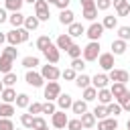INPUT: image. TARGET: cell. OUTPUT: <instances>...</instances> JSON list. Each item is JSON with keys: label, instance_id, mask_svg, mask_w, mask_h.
I'll use <instances>...</instances> for the list:
<instances>
[{"label": "cell", "instance_id": "obj_1", "mask_svg": "<svg viewBox=\"0 0 130 130\" xmlns=\"http://www.w3.org/2000/svg\"><path fill=\"white\" fill-rule=\"evenodd\" d=\"M16 55H18V51H16V47H12V45H8V47L2 51V55H0V71H2L4 75L10 73L12 61L16 59Z\"/></svg>", "mask_w": 130, "mask_h": 130}, {"label": "cell", "instance_id": "obj_2", "mask_svg": "<svg viewBox=\"0 0 130 130\" xmlns=\"http://www.w3.org/2000/svg\"><path fill=\"white\" fill-rule=\"evenodd\" d=\"M6 41L12 45V47H16V45H20V43H26L28 41V30L26 28H14V30H10L8 35H6Z\"/></svg>", "mask_w": 130, "mask_h": 130}, {"label": "cell", "instance_id": "obj_3", "mask_svg": "<svg viewBox=\"0 0 130 130\" xmlns=\"http://www.w3.org/2000/svg\"><path fill=\"white\" fill-rule=\"evenodd\" d=\"M100 55H102L100 53V41H91L83 47V59L85 61H95Z\"/></svg>", "mask_w": 130, "mask_h": 130}, {"label": "cell", "instance_id": "obj_4", "mask_svg": "<svg viewBox=\"0 0 130 130\" xmlns=\"http://www.w3.org/2000/svg\"><path fill=\"white\" fill-rule=\"evenodd\" d=\"M35 16L39 18V20H49V4H47V0H37L35 2Z\"/></svg>", "mask_w": 130, "mask_h": 130}, {"label": "cell", "instance_id": "obj_5", "mask_svg": "<svg viewBox=\"0 0 130 130\" xmlns=\"http://www.w3.org/2000/svg\"><path fill=\"white\" fill-rule=\"evenodd\" d=\"M41 75L47 79V81H57L59 77H61V71L57 69V65H43V69H41Z\"/></svg>", "mask_w": 130, "mask_h": 130}, {"label": "cell", "instance_id": "obj_6", "mask_svg": "<svg viewBox=\"0 0 130 130\" xmlns=\"http://www.w3.org/2000/svg\"><path fill=\"white\" fill-rule=\"evenodd\" d=\"M61 95V85L57 83V81H49L47 85H45V98H47V102H53V100H57Z\"/></svg>", "mask_w": 130, "mask_h": 130}, {"label": "cell", "instance_id": "obj_7", "mask_svg": "<svg viewBox=\"0 0 130 130\" xmlns=\"http://www.w3.org/2000/svg\"><path fill=\"white\" fill-rule=\"evenodd\" d=\"M104 30H106V28H104L102 22H91V26L85 30V35H87L91 41H100V37L104 35Z\"/></svg>", "mask_w": 130, "mask_h": 130}, {"label": "cell", "instance_id": "obj_8", "mask_svg": "<svg viewBox=\"0 0 130 130\" xmlns=\"http://www.w3.org/2000/svg\"><path fill=\"white\" fill-rule=\"evenodd\" d=\"M67 122H69V118H67V114H65L63 110L55 112V114H53V118H51V124H53L55 128H59V130H63V128L67 126Z\"/></svg>", "mask_w": 130, "mask_h": 130}, {"label": "cell", "instance_id": "obj_9", "mask_svg": "<svg viewBox=\"0 0 130 130\" xmlns=\"http://www.w3.org/2000/svg\"><path fill=\"white\" fill-rule=\"evenodd\" d=\"M43 55H45V59H47L51 65H55V63L59 61V57H61V55H59V49H57V45H53V43H51V45H49V47L43 51Z\"/></svg>", "mask_w": 130, "mask_h": 130}, {"label": "cell", "instance_id": "obj_10", "mask_svg": "<svg viewBox=\"0 0 130 130\" xmlns=\"http://www.w3.org/2000/svg\"><path fill=\"white\" fill-rule=\"evenodd\" d=\"M98 63H100V67L104 71H112L114 69V55L112 53H102L98 57Z\"/></svg>", "mask_w": 130, "mask_h": 130}, {"label": "cell", "instance_id": "obj_11", "mask_svg": "<svg viewBox=\"0 0 130 130\" xmlns=\"http://www.w3.org/2000/svg\"><path fill=\"white\" fill-rule=\"evenodd\" d=\"M108 77H110V81H114V83H126V81L130 79L128 71H124V69H112Z\"/></svg>", "mask_w": 130, "mask_h": 130}, {"label": "cell", "instance_id": "obj_12", "mask_svg": "<svg viewBox=\"0 0 130 130\" xmlns=\"http://www.w3.org/2000/svg\"><path fill=\"white\" fill-rule=\"evenodd\" d=\"M24 79H26V83H28V85H32V87H41V85H43V81H45V77H43L41 73L30 71V69L26 71V77H24Z\"/></svg>", "mask_w": 130, "mask_h": 130}, {"label": "cell", "instance_id": "obj_13", "mask_svg": "<svg viewBox=\"0 0 130 130\" xmlns=\"http://www.w3.org/2000/svg\"><path fill=\"white\" fill-rule=\"evenodd\" d=\"M108 83H110V77H108L106 73H95V75L91 77V85H93L95 89H106Z\"/></svg>", "mask_w": 130, "mask_h": 130}, {"label": "cell", "instance_id": "obj_14", "mask_svg": "<svg viewBox=\"0 0 130 130\" xmlns=\"http://www.w3.org/2000/svg\"><path fill=\"white\" fill-rule=\"evenodd\" d=\"M79 120H81V124H83V128L85 130H91L93 126H95V116H93V112H85V114H81L79 116Z\"/></svg>", "mask_w": 130, "mask_h": 130}, {"label": "cell", "instance_id": "obj_15", "mask_svg": "<svg viewBox=\"0 0 130 130\" xmlns=\"http://www.w3.org/2000/svg\"><path fill=\"white\" fill-rule=\"evenodd\" d=\"M98 130H118V120L116 118H104L98 122Z\"/></svg>", "mask_w": 130, "mask_h": 130}, {"label": "cell", "instance_id": "obj_16", "mask_svg": "<svg viewBox=\"0 0 130 130\" xmlns=\"http://www.w3.org/2000/svg\"><path fill=\"white\" fill-rule=\"evenodd\" d=\"M98 102L102 104V106H108V104H112L114 102V95H112V91L106 87V89H98Z\"/></svg>", "mask_w": 130, "mask_h": 130}, {"label": "cell", "instance_id": "obj_17", "mask_svg": "<svg viewBox=\"0 0 130 130\" xmlns=\"http://www.w3.org/2000/svg\"><path fill=\"white\" fill-rule=\"evenodd\" d=\"M126 49H128L126 41H122V39L112 41V55H124V53H126Z\"/></svg>", "mask_w": 130, "mask_h": 130}, {"label": "cell", "instance_id": "obj_18", "mask_svg": "<svg viewBox=\"0 0 130 130\" xmlns=\"http://www.w3.org/2000/svg\"><path fill=\"white\" fill-rule=\"evenodd\" d=\"M73 45V39L69 35H59L57 37V49H63V51H69V47Z\"/></svg>", "mask_w": 130, "mask_h": 130}, {"label": "cell", "instance_id": "obj_19", "mask_svg": "<svg viewBox=\"0 0 130 130\" xmlns=\"http://www.w3.org/2000/svg\"><path fill=\"white\" fill-rule=\"evenodd\" d=\"M24 14H20V12H12L10 16H8V20H10V24L14 26V28H20V26H24Z\"/></svg>", "mask_w": 130, "mask_h": 130}, {"label": "cell", "instance_id": "obj_20", "mask_svg": "<svg viewBox=\"0 0 130 130\" xmlns=\"http://www.w3.org/2000/svg\"><path fill=\"white\" fill-rule=\"evenodd\" d=\"M71 39L73 37H81V35H85V26L81 24V22H73V24H69V32H67Z\"/></svg>", "mask_w": 130, "mask_h": 130}, {"label": "cell", "instance_id": "obj_21", "mask_svg": "<svg viewBox=\"0 0 130 130\" xmlns=\"http://www.w3.org/2000/svg\"><path fill=\"white\" fill-rule=\"evenodd\" d=\"M57 106H59L63 112H65L67 108H71V106H73V100H71V95H69V93H61V95L57 98Z\"/></svg>", "mask_w": 130, "mask_h": 130}, {"label": "cell", "instance_id": "obj_22", "mask_svg": "<svg viewBox=\"0 0 130 130\" xmlns=\"http://www.w3.org/2000/svg\"><path fill=\"white\" fill-rule=\"evenodd\" d=\"M73 16H75V14H73V10H69V8H67V10H61V14H59V22L69 26V24H73V22H75V20H73Z\"/></svg>", "mask_w": 130, "mask_h": 130}, {"label": "cell", "instance_id": "obj_23", "mask_svg": "<svg viewBox=\"0 0 130 130\" xmlns=\"http://www.w3.org/2000/svg\"><path fill=\"white\" fill-rule=\"evenodd\" d=\"M75 85H77L79 89H85V87H89V85H91V77H89V75H85V73H79V75L75 77Z\"/></svg>", "mask_w": 130, "mask_h": 130}, {"label": "cell", "instance_id": "obj_24", "mask_svg": "<svg viewBox=\"0 0 130 130\" xmlns=\"http://www.w3.org/2000/svg\"><path fill=\"white\" fill-rule=\"evenodd\" d=\"M110 91H112V95H114V100H120L128 89H126V83H114L112 87H110Z\"/></svg>", "mask_w": 130, "mask_h": 130}, {"label": "cell", "instance_id": "obj_25", "mask_svg": "<svg viewBox=\"0 0 130 130\" xmlns=\"http://www.w3.org/2000/svg\"><path fill=\"white\" fill-rule=\"evenodd\" d=\"M2 95V100H4V104H12V102H16V91L12 89V87H4V91L0 93Z\"/></svg>", "mask_w": 130, "mask_h": 130}, {"label": "cell", "instance_id": "obj_26", "mask_svg": "<svg viewBox=\"0 0 130 130\" xmlns=\"http://www.w3.org/2000/svg\"><path fill=\"white\" fill-rule=\"evenodd\" d=\"M71 110H73V114H85L87 112V102L85 100H77V102H73V106H71Z\"/></svg>", "mask_w": 130, "mask_h": 130}, {"label": "cell", "instance_id": "obj_27", "mask_svg": "<svg viewBox=\"0 0 130 130\" xmlns=\"http://www.w3.org/2000/svg\"><path fill=\"white\" fill-rule=\"evenodd\" d=\"M22 4H24V0H6V2H4L6 10H12V12H20Z\"/></svg>", "mask_w": 130, "mask_h": 130}, {"label": "cell", "instance_id": "obj_28", "mask_svg": "<svg viewBox=\"0 0 130 130\" xmlns=\"http://www.w3.org/2000/svg\"><path fill=\"white\" fill-rule=\"evenodd\" d=\"M106 110H108V116H110V118H116L118 114H122V106H120L118 102H116V104H114V102H112V104H108V106H106Z\"/></svg>", "mask_w": 130, "mask_h": 130}, {"label": "cell", "instance_id": "obj_29", "mask_svg": "<svg viewBox=\"0 0 130 130\" xmlns=\"http://www.w3.org/2000/svg\"><path fill=\"white\" fill-rule=\"evenodd\" d=\"M14 114V106L12 104H0V118H10Z\"/></svg>", "mask_w": 130, "mask_h": 130}, {"label": "cell", "instance_id": "obj_30", "mask_svg": "<svg viewBox=\"0 0 130 130\" xmlns=\"http://www.w3.org/2000/svg\"><path fill=\"white\" fill-rule=\"evenodd\" d=\"M39 22H41V20H39L37 16H26V18H24V28H26V30H35V28L39 26Z\"/></svg>", "mask_w": 130, "mask_h": 130}, {"label": "cell", "instance_id": "obj_31", "mask_svg": "<svg viewBox=\"0 0 130 130\" xmlns=\"http://www.w3.org/2000/svg\"><path fill=\"white\" fill-rule=\"evenodd\" d=\"M95 98H98V89H95L93 85H89V87L83 89V100H85V102H91V100H95Z\"/></svg>", "mask_w": 130, "mask_h": 130}, {"label": "cell", "instance_id": "obj_32", "mask_svg": "<svg viewBox=\"0 0 130 130\" xmlns=\"http://www.w3.org/2000/svg\"><path fill=\"white\" fill-rule=\"evenodd\" d=\"M102 24H104V28H110V30H112V28L118 26V18L112 16V14H110V16H104V22H102Z\"/></svg>", "mask_w": 130, "mask_h": 130}, {"label": "cell", "instance_id": "obj_33", "mask_svg": "<svg viewBox=\"0 0 130 130\" xmlns=\"http://www.w3.org/2000/svg\"><path fill=\"white\" fill-rule=\"evenodd\" d=\"M81 53H83V49H81L79 45H75V43H73V45L69 47V51H67V55H69L71 59H79V57H81Z\"/></svg>", "mask_w": 130, "mask_h": 130}, {"label": "cell", "instance_id": "obj_34", "mask_svg": "<svg viewBox=\"0 0 130 130\" xmlns=\"http://www.w3.org/2000/svg\"><path fill=\"white\" fill-rule=\"evenodd\" d=\"M22 65H24L26 69H35V67L39 65V57H32V55H28V57H24V59H22Z\"/></svg>", "mask_w": 130, "mask_h": 130}, {"label": "cell", "instance_id": "obj_35", "mask_svg": "<svg viewBox=\"0 0 130 130\" xmlns=\"http://www.w3.org/2000/svg\"><path fill=\"white\" fill-rule=\"evenodd\" d=\"M30 106V100L26 93H18L16 95V108H28Z\"/></svg>", "mask_w": 130, "mask_h": 130}, {"label": "cell", "instance_id": "obj_36", "mask_svg": "<svg viewBox=\"0 0 130 130\" xmlns=\"http://www.w3.org/2000/svg\"><path fill=\"white\" fill-rule=\"evenodd\" d=\"M95 16H98V8L95 6H89V8H83V18H87V20H95Z\"/></svg>", "mask_w": 130, "mask_h": 130}, {"label": "cell", "instance_id": "obj_37", "mask_svg": "<svg viewBox=\"0 0 130 130\" xmlns=\"http://www.w3.org/2000/svg\"><path fill=\"white\" fill-rule=\"evenodd\" d=\"M93 116L98 118V120H104V118H108V110H106V106H95L93 108Z\"/></svg>", "mask_w": 130, "mask_h": 130}, {"label": "cell", "instance_id": "obj_38", "mask_svg": "<svg viewBox=\"0 0 130 130\" xmlns=\"http://www.w3.org/2000/svg\"><path fill=\"white\" fill-rule=\"evenodd\" d=\"M49 45H51V39H49L47 35H43V37H39V39H37V49L45 51V49H47Z\"/></svg>", "mask_w": 130, "mask_h": 130}, {"label": "cell", "instance_id": "obj_39", "mask_svg": "<svg viewBox=\"0 0 130 130\" xmlns=\"http://www.w3.org/2000/svg\"><path fill=\"white\" fill-rule=\"evenodd\" d=\"M2 83H4L6 87H12V85L16 83V73H12V71H10V73H6V75L2 77Z\"/></svg>", "mask_w": 130, "mask_h": 130}, {"label": "cell", "instance_id": "obj_40", "mask_svg": "<svg viewBox=\"0 0 130 130\" xmlns=\"http://www.w3.org/2000/svg\"><path fill=\"white\" fill-rule=\"evenodd\" d=\"M32 122H35V116L32 114H22L20 116V124L24 128H32Z\"/></svg>", "mask_w": 130, "mask_h": 130}, {"label": "cell", "instance_id": "obj_41", "mask_svg": "<svg viewBox=\"0 0 130 130\" xmlns=\"http://www.w3.org/2000/svg\"><path fill=\"white\" fill-rule=\"evenodd\" d=\"M118 104L122 106V110H126V112H130V91H126L120 100H118Z\"/></svg>", "mask_w": 130, "mask_h": 130}, {"label": "cell", "instance_id": "obj_42", "mask_svg": "<svg viewBox=\"0 0 130 130\" xmlns=\"http://www.w3.org/2000/svg\"><path fill=\"white\" fill-rule=\"evenodd\" d=\"M118 39L130 41V26H118Z\"/></svg>", "mask_w": 130, "mask_h": 130}, {"label": "cell", "instance_id": "obj_43", "mask_svg": "<svg viewBox=\"0 0 130 130\" xmlns=\"http://www.w3.org/2000/svg\"><path fill=\"white\" fill-rule=\"evenodd\" d=\"M61 77H65L67 81H75V77H77V71H75L73 67H69V69H65V71L61 73Z\"/></svg>", "mask_w": 130, "mask_h": 130}, {"label": "cell", "instance_id": "obj_44", "mask_svg": "<svg viewBox=\"0 0 130 130\" xmlns=\"http://www.w3.org/2000/svg\"><path fill=\"white\" fill-rule=\"evenodd\" d=\"M43 128H47V122H45V118H41V116H35L32 130H43Z\"/></svg>", "mask_w": 130, "mask_h": 130}, {"label": "cell", "instance_id": "obj_45", "mask_svg": "<svg viewBox=\"0 0 130 130\" xmlns=\"http://www.w3.org/2000/svg\"><path fill=\"white\" fill-rule=\"evenodd\" d=\"M67 130H83V124H81V120H79V118H75V120H69V122H67Z\"/></svg>", "mask_w": 130, "mask_h": 130}, {"label": "cell", "instance_id": "obj_46", "mask_svg": "<svg viewBox=\"0 0 130 130\" xmlns=\"http://www.w3.org/2000/svg\"><path fill=\"white\" fill-rule=\"evenodd\" d=\"M71 67H73L75 71H81V73H83V69H85V59H73V61H71Z\"/></svg>", "mask_w": 130, "mask_h": 130}, {"label": "cell", "instance_id": "obj_47", "mask_svg": "<svg viewBox=\"0 0 130 130\" xmlns=\"http://www.w3.org/2000/svg\"><path fill=\"white\" fill-rule=\"evenodd\" d=\"M28 114H43V104H39V102H32L30 106H28Z\"/></svg>", "mask_w": 130, "mask_h": 130}, {"label": "cell", "instance_id": "obj_48", "mask_svg": "<svg viewBox=\"0 0 130 130\" xmlns=\"http://www.w3.org/2000/svg\"><path fill=\"white\" fill-rule=\"evenodd\" d=\"M0 130H14V124L10 118H0Z\"/></svg>", "mask_w": 130, "mask_h": 130}, {"label": "cell", "instance_id": "obj_49", "mask_svg": "<svg viewBox=\"0 0 130 130\" xmlns=\"http://www.w3.org/2000/svg\"><path fill=\"white\" fill-rule=\"evenodd\" d=\"M116 12H118V16H130V4L124 2L120 8H116Z\"/></svg>", "mask_w": 130, "mask_h": 130}, {"label": "cell", "instance_id": "obj_50", "mask_svg": "<svg viewBox=\"0 0 130 130\" xmlns=\"http://www.w3.org/2000/svg\"><path fill=\"white\" fill-rule=\"evenodd\" d=\"M112 6V0H95V8L98 10H108Z\"/></svg>", "mask_w": 130, "mask_h": 130}, {"label": "cell", "instance_id": "obj_51", "mask_svg": "<svg viewBox=\"0 0 130 130\" xmlns=\"http://www.w3.org/2000/svg\"><path fill=\"white\" fill-rule=\"evenodd\" d=\"M57 110H55V104L53 102H47V104H43V114H55Z\"/></svg>", "mask_w": 130, "mask_h": 130}, {"label": "cell", "instance_id": "obj_52", "mask_svg": "<svg viewBox=\"0 0 130 130\" xmlns=\"http://www.w3.org/2000/svg\"><path fill=\"white\" fill-rule=\"evenodd\" d=\"M59 10H67V6H69V0H57V4H55Z\"/></svg>", "mask_w": 130, "mask_h": 130}, {"label": "cell", "instance_id": "obj_53", "mask_svg": "<svg viewBox=\"0 0 130 130\" xmlns=\"http://www.w3.org/2000/svg\"><path fill=\"white\" fill-rule=\"evenodd\" d=\"M83 8H89V6H95V0H79Z\"/></svg>", "mask_w": 130, "mask_h": 130}, {"label": "cell", "instance_id": "obj_54", "mask_svg": "<svg viewBox=\"0 0 130 130\" xmlns=\"http://www.w3.org/2000/svg\"><path fill=\"white\" fill-rule=\"evenodd\" d=\"M6 20H8V16H6V10H4V8H0V24H2V22H6Z\"/></svg>", "mask_w": 130, "mask_h": 130}, {"label": "cell", "instance_id": "obj_55", "mask_svg": "<svg viewBox=\"0 0 130 130\" xmlns=\"http://www.w3.org/2000/svg\"><path fill=\"white\" fill-rule=\"evenodd\" d=\"M124 2H128V0H112V4H114L116 8H120V6L124 4Z\"/></svg>", "mask_w": 130, "mask_h": 130}, {"label": "cell", "instance_id": "obj_56", "mask_svg": "<svg viewBox=\"0 0 130 130\" xmlns=\"http://www.w3.org/2000/svg\"><path fill=\"white\" fill-rule=\"evenodd\" d=\"M4 41H6V35H4V32H0V45H2Z\"/></svg>", "mask_w": 130, "mask_h": 130}, {"label": "cell", "instance_id": "obj_57", "mask_svg": "<svg viewBox=\"0 0 130 130\" xmlns=\"http://www.w3.org/2000/svg\"><path fill=\"white\" fill-rule=\"evenodd\" d=\"M4 91V83H2V79H0V93Z\"/></svg>", "mask_w": 130, "mask_h": 130}, {"label": "cell", "instance_id": "obj_58", "mask_svg": "<svg viewBox=\"0 0 130 130\" xmlns=\"http://www.w3.org/2000/svg\"><path fill=\"white\" fill-rule=\"evenodd\" d=\"M47 4H57V0H47Z\"/></svg>", "mask_w": 130, "mask_h": 130}, {"label": "cell", "instance_id": "obj_59", "mask_svg": "<svg viewBox=\"0 0 130 130\" xmlns=\"http://www.w3.org/2000/svg\"><path fill=\"white\" fill-rule=\"evenodd\" d=\"M24 2H28V4H35V2H37V0H24Z\"/></svg>", "mask_w": 130, "mask_h": 130}, {"label": "cell", "instance_id": "obj_60", "mask_svg": "<svg viewBox=\"0 0 130 130\" xmlns=\"http://www.w3.org/2000/svg\"><path fill=\"white\" fill-rule=\"evenodd\" d=\"M126 128H128V130H130V120H128V122H126Z\"/></svg>", "mask_w": 130, "mask_h": 130}, {"label": "cell", "instance_id": "obj_61", "mask_svg": "<svg viewBox=\"0 0 130 130\" xmlns=\"http://www.w3.org/2000/svg\"><path fill=\"white\" fill-rule=\"evenodd\" d=\"M43 130H49V128H43Z\"/></svg>", "mask_w": 130, "mask_h": 130}, {"label": "cell", "instance_id": "obj_62", "mask_svg": "<svg viewBox=\"0 0 130 130\" xmlns=\"http://www.w3.org/2000/svg\"><path fill=\"white\" fill-rule=\"evenodd\" d=\"M63 130H65V128H63Z\"/></svg>", "mask_w": 130, "mask_h": 130}]
</instances>
